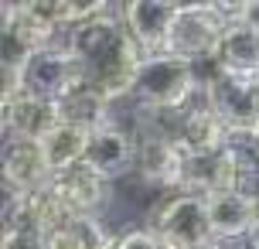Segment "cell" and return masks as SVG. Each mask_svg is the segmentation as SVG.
Here are the masks:
<instances>
[{
  "instance_id": "1",
  "label": "cell",
  "mask_w": 259,
  "mask_h": 249,
  "mask_svg": "<svg viewBox=\"0 0 259 249\" xmlns=\"http://www.w3.org/2000/svg\"><path fill=\"white\" fill-rule=\"evenodd\" d=\"M229 21H232V4H181L164 52L188 62L208 58L219 52Z\"/></svg>"
},
{
  "instance_id": "2",
  "label": "cell",
  "mask_w": 259,
  "mask_h": 249,
  "mask_svg": "<svg viewBox=\"0 0 259 249\" xmlns=\"http://www.w3.org/2000/svg\"><path fill=\"white\" fill-rule=\"evenodd\" d=\"M198 92L201 89L194 86L191 62L160 52V55H147L143 58L140 72H137L133 96L143 106H150V109H184Z\"/></svg>"
},
{
  "instance_id": "3",
  "label": "cell",
  "mask_w": 259,
  "mask_h": 249,
  "mask_svg": "<svg viewBox=\"0 0 259 249\" xmlns=\"http://www.w3.org/2000/svg\"><path fill=\"white\" fill-rule=\"evenodd\" d=\"M17 79H21V92L62 103L78 86H85V68L72 55V48L65 41H58V45H48V48L31 55V62L21 68Z\"/></svg>"
},
{
  "instance_id": "4",
  "label": "cell",
  "mask_w": 259,
  "mask_h": 249,
  "mask_svg": "<svg viewBox=\"0 0 259 249\" xmlns=\"http://www.w3.org/2000/svg\"><path fill=\"white\" fill-rule=\"evenodd\" d=\"M154 229L170 249H191L211 242V219H208V198L201 195H178L164 198L154 212Z\"/></svg>"
},
{
  "instance_id": "5",
  "label": "cell",
  "mask_w": 259,
  "mask_h": 249,
  "mask_svg": "<svg viewBox=\"0 0 259 249\" xmlns=\"http://www.w3.org/2000/svg\"><path fill=\"white\" fill-rule=\"evenodd\" d=\"M72 222V215L65 205L52 195V188L45 184L38 191H7L4 198V232H41L52 236L55 229Z\"/></svg>"
},
{
  "instance_id": "6",
  "label": "cell",
  "mask_w": 259,
  "mask_h": 249,
  "mask_svg": "<svg viewBox=\"0 0 259 249\" xmlns=\"http://www.w3.org/2000/svg\"><path fill=\"white\" fill-rule=\"evenodd\" d=\"M52 195L65 205V212L78 219V215H96V212L106 205V198L113 191V181L103 178L99 171H92L85 160L75 164V168H65L58 174H52Z\"/></svg>"
},
{
  "instance_id": "7",
  "label": "cell",
  "mask_w": 259,
  "mask_h": 249,
  "mask_svg": "<svg viewBox=\"0 0 259 249\" xmlns=\"http://www.w3.org/2000/svg\"><path fill=\"white\" fill-rule=\"evenodd\" d=\"M178 7L181 4H170V0H130V4H119L116 11L123 17L126 31L133 34V41L140 45V52L143 55H160L167 48Z\"/></svg>"
},
{
  "instance_id": "8",
  "label": "cell",
  "mask_w": 259,
  "mask_h": 249,
  "mask_svg": "<svg viewBox=\"0 0 259 249\" xmlns=\"http://www.w3.org/2000/svg\"><path fill=\"white\" fill-rule=\"evenodd\" d=\"M85 164L92 171H99L103 178H109V181H116L123 174H133L137 171V133L119 127V123H106L99 130H92Z\"/></svg>"
},
{
  "instance_id": "9",
  "label": "cell",
  "mask_w": 259,
  "mask_h": 249,
  "mask_svg": "<svg viewBox=\"0 0 259 249\" xmlns=\"http://www.w3.org/2000/svg\"><path fill=\"white\" fill-rule=\"evenodd\" d=\"M62 123V109L52 99H41L31 92L4 96V137H24V140H45Z\"/></svg>"
},
{
  "instance_id": "10",
  "label": "cell",
  "mask_w": 259,
  "mask_h": 249,
  "mask_svg": "<svg viewBox=\"0 0 259 249\" xmlns=\"http://www.w3.org/2000/svg\"><path fill=\"white\" fill-rule=\"evenodd\" d=\"M48 181H52V168H48L38 140L4 137V188L7 191H38Z\"/></svg>"
},
{
  "instance_id": "11",
  "label": "cell",
  "mask_w": 259,
  "mask_h": 249,
  "mask_svg": "<svg viewBox=\"0 0 259 249\" xmlns=\"http://www.w3.org/2000/svg\"><path fill=\"white\" fill-rule=\"evenodd\" d=\"M225 137H229V127L211 109L205 92H198L181 113V130H178L181 154H219Z\"/></svg>"
},
{
  "instance_id": "12",
  "label": "cell",
  "mask_w": 259,
  "mask_h": 249,
  "mask_svg": "<svg viewBox=\"0 0 259 249\" xmlns=\"http://www.w3.org/2000/svg\"><path fill=\"white\" fill-rule=\"evenodd\" d=\"M205 96H208V103H211V109L222 116L225 127H256V119H259V86H256V79L225 72Z\"/></svg>"
},
{
  "instance_id": "13",
  "label": "cell",
  "mask_w": 259,
  "mask_h": 249,
  "mask_svg": "<svg viewBox=\"0 0 259 249\" xmlns=\"http://www.w3.org/2000/svg\"><path fill=\"white\" fill-rule=\"evenodd\" d=\"M208 219H211L215 242L252 236V198L239 188L215 191V195H208Z\"/></svg>"
},
{
  "instance_id": "14",
  "label": "cell",
  "mask_w": 259,
  "mask_h": 249,
  "mask_svg": "<svg viewBox=\"0 0 259 249\" xmlns=\"http://www.w3.org/2000/svg\"><path fill=\"white\" fill-rule=\"evenodd\" d=\"M215 58L222 62L225 72L256 79L259 75V31H252L249 24H242V21L232 17L229 27H225V38H222Z\"/></svg>"
},
{
  "instance_id": "15",
  "label": "cell",
  "mask_w": 259,
  "mask_h": 249,
  "mask_svg": "<svg viewBox=\"0 0 259 249\" xmlns=\"http://www.w3.org/2000/svg\"><path fill=\"white\" fill-rule=\"evenodd\" d=\"M89 137H92V130H85V127L58 123V127L41 140V150H45V160H48L52 174L82 164V160H85V150H89Z\"/></svg>"
},
{
  "instance_id": "16",
  "label": "cell",
  "mask_w": 259,
  "mask_h": 249,
  "mask_svg": "<svg viewBox=\"0 0 259 249\" xmlns=\"http://www.w3.org/2000/svg\"><path fill=\"white\" fill-rule=\"evenodd\" d=\"M58 109H62V123H75V127H85V130H99L113 116V106L89 86H78L72 96H65L58 103Z\"/></svg>"
},
{
  "instance_id": "17",
  "label": "cell",
  "mask_w": 259,
  "mask_h": 249,
  "mask_svg": "<svg viewBox=\"0 0 259 249\" xmlns=\"http://www.w3.org/2000/svg\"><path fill=\"white\" fill-rule=\"evenodd\" d=\"M113 249H170V246L157 236L154 229H133V232H123Z\"/></svg>"
},
{
  "instance_id": "18",
  "label": "cell",
  "mask_w": 259,
  "mask_h": 249,
  "mask_svg": "<svg viewBox=\"0 0 259 249\" xmlns=\"http://www.w3.org/2000/svg\"><path fill=\"white\" fill-rule=\"evenodd\" d=\"M0 249H48V236L41 232H4V242Z\"/></svg>"
},
{
  "instance_id": "19",
  "label": "cell",
  "mask_w": 259,
  "mask_h": 249,
  "mask_svg": "<svg viewBox=\"0 0 259 249\" xmlns=\"http://www.w3.org/2000/svg\"><path fill=\"white\" fill-rule=\"evenodd\" d=\"M48 249H85V242L78 239V232L72 225H62L48 236Z\"/></svg>"
},
{
  "instance_id": "20",
  "label": "cell",
  "mask_w": 259,
  "mask_h": 249,
  "mask_svg": "<svg viewBox=\"0 0 259 249\" xmlns=\"http://www.w3.org/2000/svg\"><path fill=\"white\" fill-rule=\"evenodd\" d=\"M232 17L242 21V24H249L252 31H259V0H242V4H235Z\"/></svg>"
},
{
  "instance_id": "21",
  "label": "cell",
  "mask_w": 259,
  "mask_h": 249,
  "mask_svg": "<svg viewBox=\"0 0 259 249\" xmlns=\"http://www.w3.org/2000/svg\"><path fill=\"white\" fill-rule=\"evenodd\" d=\"M252 236H259V195L252 198Z\"/></svg>"
},
{
  "instance_id": "22",
  "label": "cell",
  "mask_w": 259,
  "mask_h": 249,
  "mask_svg": "<svg viewBox=\"0 0 259 249\" xmlns=\"http://www.w3.org/2000/svg\"><path fill=\"white\" fill-rule=\"evenodd\" d=\"M191 249H225V246H222V242H215V239H211V242H201V246H191Z\"/></svg>"
},
{
  "instance_id": "23",
  "label": "cell",
  "mask_w": 259,
  "mask_h": 249,
  "mask_svg": "<svg viewBox=\"0 0 259 249\" xmlns=\"http://www.w3.org/2000/svg\"><path fill=\"white\" fill-rule=\"evenodd\" d=\"M252 249H259V236H252Z\"/></svg>"
},
{
  "instance_id": "24",
  "label": "cell",
  "mask_w": 259,
  "mask_h": 249,
  "mask_svg": "<svg viewBox=\"0 0 259 249\" xmlns=\"http://www.w3.org/2000/svg\"><path fill=\"white\" fill-rule=\"evenodd\" d=\"M256 130H259V119H256Z\"/></svg>"
},
{
  "instance_id": "25",
  "label": "cell",
  "mask_w": 259,
  "mask_h": 249,
  "mask_svg": "<svg viewBox=\"0 0 259 249\" xmlns=\"http://www.w3.org/2000/svg\"><path fill=\"white\" fill-rule=\"evenodd\" d=\"M256 86H259V75H256Z\"/></svg>"
}]
</instances>
